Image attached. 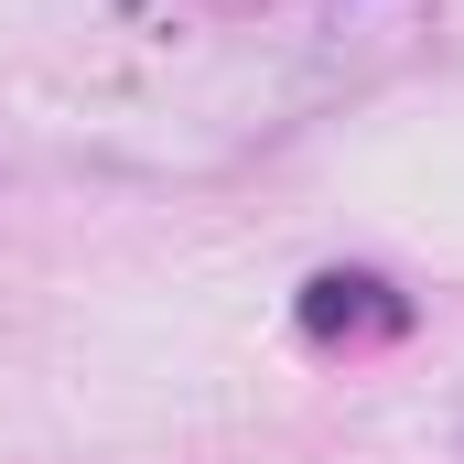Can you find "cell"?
<instances>
[{
	"mask_svg": "<svg viewBox=\"0 0 464 464\" xmlns=\"http://www.w3.org/2000/svg\"><path fill=\"white\" fill-rule=\"evenodd\" d=\"M303 335H314V346H346V335H411V303H400L378 270H314V281H303Z\"/></svg>",
	"mask_w": 464,
	"mask_h": 464,
	"instance_id": "cell-1",
	"label": "cell"
}]
</instances>
